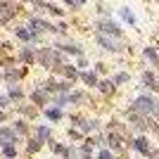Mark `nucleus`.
Segmentation results:
<instances>
[{"instance_id": "obj_1", "label": "nucleus", "mask_w": 159, "mask_h": 159, "mask_svg": "<svg viewBox=\"0 0 159 159\" xmlns=\"http://www.w3.org/2000/svg\"><path fill=\"white\" fill-rule=\"evenodd\" d=\"M98 40H100V45H105L107 50H112V52H116V50H121V43L116 40V36H109V33H98Z\"/></svg>"}, {"instance_id": "obj_2", "label": "nucleus", "mask_w": 159, "mask_h": 159, "mask_svg": "<svg viewBox=\"0 0 159 159\" xmlns=\"http://www.w3.org/2000/svg\"><path fill=\"white\" fill-rule=\"evenodd\" d=\"M100 29H102V33H109V36H119L121 33V29L116 26L112 19H102L100 21Z\"/></svg>"}, {"instance_id": "obj_3", "label": "nucleus", "mask_w": 159, "mask_h": 159, "mask_svg": "<svg viewBox=\"0 0 159 159\" xmlns=\"http://www.w3.org/2000/svg\"><path fill=\"white\" fill-rule=\"evenodd\" d=\"M154 102L150 98H138V102H135V107H138V112H143V114H147V112H152L154 109Z\"/></svg>"}, {"instance_id": "obj_4", "label": "nucleus", "mask_w": 159, "mask_h": 159, "mask_svg": "<svg viewBox=\"0 0 159 159\" xmlns=\"http://www.w3.org/2000/svg\"><path fill=\"white\" fill-rule=\"evenodd\" d=\"M119 14H121V19L126 21V24H135V17H133V12L128 10V7H121Z\"/></svg>"}, {"instance_id": "obj_5", "label": "nucleus", "mask_w": 159, "mask_h": 159, "mask_svg": "<svg viewBox=\"0 0 159 159\" xmlns=\"http://www.w3.org/2000/svg\"><path fill=\"white\" fill-rule=\"evenodd\" d=\"M133 147H135V150H140V152H150V147H147V140H145V138H138L135 143H133Z\"/></svg>"}, {"instance_id": "obj_6", "label": "nucleus", "mask_w": 159, "mask_h": 159, "mask_svg": "<svg viewBox=\"0 0 159 159\" xmlns=\"http://www.w3.org/2000/svg\"><path fill=\"white\" fill-rule=\"evenodd\" d=\"M143 79H145L147 88H157V81H154V76H152V74H145V76H143Z\"/></svg>"}, {"instance_id": "obj_7", "label": "nucleus", "mask_w": 159, "mask_h": 159, "mask_svg": "<svg viewBox=\"0 0 159 159\" xmlns=\"http://www.w3.org/2000/svg\"><path fill=\"white\" fill-rule=\"evenodd\" d=\"M0 140H5L2 145H7V143H12V133H7V131H0Z\"/></svg>"}, {"instance_id": "obj_8", "label": "nucleus", "mask_w": 159, "mask_h": 159, "mask_svg": "<svg viewBox=\"0 0 159 159\" xmlns=\"http://www.w3.org/2000/svg\"><path fill=\"white\" fill-rule=\"evenodd\" d=\"M17 36H19V38H24V40H29V38H31V31H26V29H19V31H17Z\"/></svg>"}, {"instance_id": "obj_9", "label": "nucleus", "mask_w": 159, "mask_h": 159, "mask_svg": "<svg viewBox=\"0 0 159 159\" xmlns=\"http://www.w3.org/2000/svg\"><path fill=\"white\" fill-rule=\"evenodd\" d=\"M145 55H147V57H150V60H152V62H159V57H157V52H154L152 48H147V50H145Z\"/></svg>"}, {"instance_id": "obj_10", "label": "nucleus", "mask_w": 159, "mask_h": 159, "mask_svg": "<svg viewBox=\"0 0 159 159\" xmlns=\"http://www.w3.org/2000/svg\"><path fill=\"white\" fill-rule=\"evenodd\" d=\"M100 88H102V93H112V90H114L109 81H105V83H100Z\"/></svg>"}, {"instance_id": "obj_11", "label": "nucleus", "mask_w": 159, "mask_h": 159, "mask_svg": "<svg viewBox=\"0 0 159 159\" xmlns=\"http://www.w3.org/2000/svg\"><path fill=\"white\" fill-rule=\"evenodd\" d=\"M64 2H66L69 7H81L83 2H86V0H64Z\"/></svg>"}, {"instance_id": "obj_12", "label": "nucleus", "mask_w": 159, "mask_h": 159, "mask_svg": "<svg viewBox=\"0 0 159 159\" xmlns=\"http://www.w3.org/2000/svg\"><path fill=\"white\" fill-rule=\"evenodd\" d=\"M83 81L90 83V86H95V76H93V74H83Z\"/></svg>"}, {"instance_id": "obj_13", "label": "nucleus", "mask_w": 159, "mask_h": 159, "mask_svg": "<svg viewBox=\"0 0 159 159\" xmlns=\"http://www.w3.org/2000/svg\"><path fill=\"white\" fill-rule=\"evenodd\" d=\"M112 147H114V150L121 147V138H119V135H112Z\"/></svg>"}, {"instance_id": "obj_14", "label": "nucleus", "mask_w": 159, "mask_h": 159, "mask_svg": "<svg viewBox=\"0 0 159 159\" xmlns=\"http://www.w3.org/2000/svg\"><path fill=\"white\" fill-rule=\"evenodd\" d=\"M48 116H50V119H60L62 114H60V112H57V109H50V112H48Z\"/></svg>"}, {"instance_id": "obj_15", "label": "nucleus", "mask_w": 159, "mask_h": 159, "mask_svg": "<svg viewBox=\"0 0 159 159\" xmlns=\"http://www.w3.org/2000/svg\"><path fill=\"white\" fill-rule=\"evenodd\" d=\"M100 159H114V157L107 152V150H102V152H100Z\"/></svg>"}, {"instance_id": "obj_16", "label": "nucleus", "mask_w": 159, "mask_h": 159, "mask_svg": "<svg viewBox=\"0 0 159 159\" xmlns=\"http://www.w3.org/2000/svg\"><path fill=\"white\" fill-rule=\"evenodd\" d=\"M152 159H159V152H154V154H152Z\"/></svg>"}, {"instance_id": "obj_17", "label": "nucleus", "mask_w": 159, "mask_h": 159, "mask_svg": "<svg viewBox=\"0 0 159 159\" xmlns=\"http://www.w3.org/2000/svg\"><path fill=\"white\" fill-rule=\"evenodd\" d=\"M0 121H2V114H0Z\"/></svg>"}, {"instance_id": "obj_18", "label": "nucleus", "mask_w": 159, "mask_h": 159, "mask_svg": "<svg viewBox=\"0 0 159 159\" xmlns=\"http://www.w3.org/2000/svg\"><path fill=\"white\" fill-rule=\"evenodd\" d=\"M157 116H159V109H157Z\"/></svg>"}]
</instances>
